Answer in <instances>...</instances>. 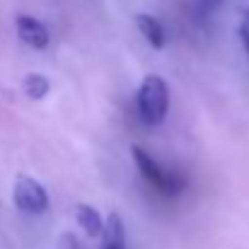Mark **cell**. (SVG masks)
<instances>
[{
	"mask_svg": "<svg viewBox=\"0 0 249 249\" xmlns=\"http://www.w3.org/2000/svg\"><path fill=\"white\" fill-rule=\"evenodd\" d=\"M12 201H15V206H17L22 213H27V215H41V213L49 208V194H46V189H44L36 179H32V177H27V174H19V177L15 179Z\"/></svg>",
	"mask_w": 249,
	"mask_h": 249,
	"instance_id": "obj_3",
	"label": "cell"
},
{
	"mask_svg": "<svg viewBox=\"0 0 249 249\" xmlns=\"http://www.w3.org/2000/svg\"><path fill=\"white\" fill-rule=\"evenodd\" d=\"M15 29H17V36L19 41H24L27 46L32 49H46L51 36H49V29L36 19V17H29V15H17L15 19Z\"/></svg>",
	"mask_w": 249,
	"mask_h": 249,
	"instance_id": "obj_4",
	"label": "cell"
},
{
	"mask_svg": "<svg viewBox=\"0 0 249 249\" xmlns=\"http://www.w3.org/2000/svg\"><path fill=\"white\" fill-rule=\"evenodd\" d=\"M102 249H128L126 242V228L119 213H109L102 230Z\"/></svg>",
	"mask_w": 249,
	"mask_h": 249,
	"instance_id": "obj_6",
	"label": "cell"
},
{
	"mask_svg": "<svg viewBox=\"0 0 249 249\" xmlns=\"http://www.w3.org/2000/svg\"><path fill=\"white\" fill-rule=\"evenodd\" d=\"M136 107L145 124L158 126L165 121L167 109H169V89L162 75H148L141 83L136 94Z\"/></svg>",
	"mask_w": 249,
	"mask_h": 249,
	"instance_id": "obj_2",
	"label": "cell"
},
{
	"mask_svg": "<svg viewBox=\"0 0 249 249\" xmlns=\"http://www.w3.org/2000/svg\"><path fill=\"white\" fill-rule=\"evenodd\" d=\"M75 218H78V225L83 228V232L87 237H102V230H104V220L99 215L97 208L87 206V203H80L75 206Z\"/></svg>",
	"mask_w": 249,
	"mask_h": 249,
	"instance_id": "obj_7",
	"label": "cell"
},
{
	"mask_svg": "<svg viewBox=\"0 0 249 249\" xmlns=\"http://www.w3.org/2000/svg\"><path fill=\"white\" fill-rule=\"evenodd\" d=\"M22 89H24V94H27L29 99L39 102V99H44V97L51 92V83H49V78L41 75V73H29V75L22 80Z\"/></svg>",
	"mask_w": 249,
	"mask_h": 249,
	"instance_id": "obj_8",
	"label": "cell"
},
{
	"mask_svg": "<svg viewBox=\"0 0 249 249\" xmlns=\"http://www.w3.org/2000/svg\"><path fill=\"white\" fill-rule=\"evenodd\" d=\"M136 27H138V32L143 34V39H145L153 49H165L167 29H165V24H162L155 15H148V12L136 15Z\"/></svg>",
	"mask_w": 249,
	"mask_h": 249,
	"instance_id": "obj_5",
	"label": "cell"
},
{
	"mask_svg": "<svg viewBox=\"0 0 249 249\" xmlns=\"http://www.w3.org/2000/svg\"><path fill=\"white\" fill-rule=\"evenodd\" d=\"M240 39H242V46L249 53V10L242 15V22H240Z\"/></svg>",
	"mask_w": 249,
	"mask_h": 249,
	"instance_id": "obj_9",
	"label": "cell"
},
{
	"mask_svg": "<svg viewBox=\"0 0 249 249\" xmlns=\"http://www.w3.org/2000/svg\"><path fill=\"white\" fill-rule=\"evenodd\" d=\"M203 5H208V7H215V5H220L223 0H201Z\"/></svg>",
	"mask_w": 249,
	"mask_h": 249,
	"instance_id": "obj_10",
	"label": "cell"
},
{
	"mask_svg": "<svg viewBox=\"0 0 249 249\" xmlns=\"http://www.w3.org/2000/svg\"><path fill=\"white\" fill-rule=\"evenodd\" d=\"M131 155H133V162L138 167L141 177L162 196H179L184 189H186V179L177 172H167L165 167H160L155 162V158L150 153H145L141 145H133L131 148Z\"/></svg>",
	"mask_w": 249,
	"mask_h": 249,
	"instance_id": "obj_1",
	"label": "cell"
}]
</instances>
